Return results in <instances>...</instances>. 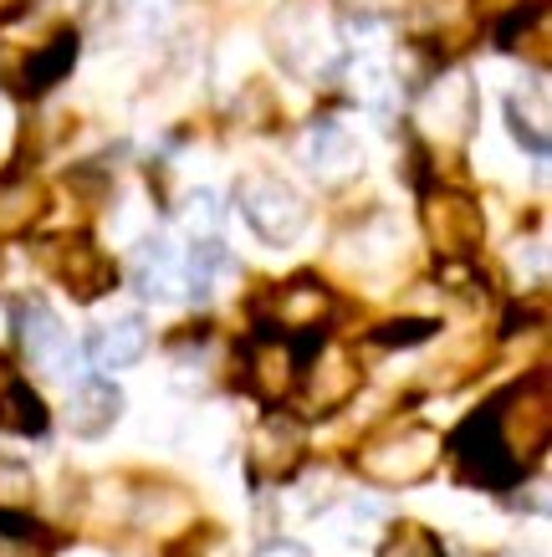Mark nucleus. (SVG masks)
Returning a JSON list of instances; mask_svg holds the SVG:
<instances>
[{"instance_id":"nucleus-1","label":"nucleus","mask_w":552,"mask_h":557,"mask_svg":"<svg viewBox=\"0 0 552 557\" xmlns=\"http://www.w3.org/2000/svg\"><path fill=\"white\" fill-rule=\"evenodd\" d=\"M552 430V399H548V373L537 369L517 384L496 388L481 409H470L455 424L445 456L455 460V475L466 486L481 491H506L527 481L542 450H548Z\"/></svg>"},{"instance_id":"nucleus-2","label":"nucleus","mask_w":552,"mask_h":557,"mask_svg":"<svg viewBox=\"0 0 552 557\" xmlns=\"http://www.w3.org/2000/svg\"><path fill=\"white\" fill-rule=\"evenodd\" d=\"M445 456V435H440L436 424L425 420H389L379 424L373 435L358 445V456H353V471L373 481V486H419V481H430Z\"/></svg>"},{"instance_id":"nucleus-3","label":"nucleus","mask_w":552,"mask_h":557,"mask_svg":"<svg viewBox=\"0 0 552 557\" xmlns=\"http://www.w3.org/2000/svg\"><path fill=\"white\" fill-rule=\"evenodd\" d=\"M235 210L252 225V236L267 240V246H292V240L307 231V220H312L302 189L267 170H252L235 180Z\"/></svg>"},{"instance_id":"nucleus-4","label":"nucleus","mask_w":552,"mask_h":557,"mask_svg":"<svg viewBox=\"0 0 552 557\" xmlns=\"http://www.w3.org/2000/svg\"><path fill=\"white\" fill-rule=\"evenodd\" d=\"M419 220H425V236H430L436 256H445V261H470V256L481 251L486 215L466 189L425 185L419 189Z\"/></svg>"},{"instance_id":"nucleus-5","label":"nucleus","mask_w":552,"mask_h":557,"mask_svg":"<svg viewBox=\"0 0 552 557\" xmlns=\"http://www.w3.org/2000/svg\"><path fill=\"white\" fill-rule=\"evenodd\" d=\"M11 333H16L21 358H26L36 373H47V379H72V369H77V343H72L68 322L57 318L51 302L21 297V302L11 307Z\"/></svg>"},{"instance_id":"nucleus-6","label":"nucleus","mask_w":552,"mask_h":557,"mask_svg":"<svg viewBox=\"0 0 552 557\" xmlns=\"http://www.w3.org/2000/svg\"><path fill=\"white\" fill-rule=\"evenodd\" d=\"M36 256L47 261V271L77 297V302H98V297H108V292L118 287V261L102 251L93 236H83V231L41 240Z\"/></svg>"},{"instance_id":"nucleus-7","label":"nucleus","mask_w":552,"mask_h":557,"mask_svg":"<svg viewBox=\"0 0 552 557\" xmlns=\"http://www.w3.org/2000/svg\"><path fill=\"white\" fill-rule=\"evenodd\" d=\"M297 384H302V399H307V414H333V409H343L364 388V363L343 343H322L318 354L302 363Z\"/></svg>"},{"instance_id":"nucleus-8","label":"nucleus","mask_w":552,"mask_h":557,"mask_svg":"<svg viewBox=\"0 0 552 557\" xmlns=\"http://www.w3.org/2000/svg\"><path fill=\"white\" fill-rule=\"evenodd\" d=\"M77 57H83V32H77V26H57L41 47L21 51L5 83L16 87V92H26V98H51V92L72 77Z\"/></svg>"},{"instance_id":"nucleus-9","label":"nucleus","mask_w":552,"mask_h":557,"mask_svg":"<svg viewBox=\"0 0 552 557\" xmlns=\"http://www.w3.org/2000/svg\"><path fill=\"white\" fill-rule=\"evenodd\" d=\"M302 456H307V430L302 420H292L286 409H271L261 414L246 440V466H252L256 481H286V475H297Z\"/></svg>"},{"instance_id":"nucleus-10","label":"nucleus","mask_w":552,"mask_h":557,"mask_svg":"<svg viewBox=\"0 0 552 557\" xmlns=\"http://www.w3.org/2000/svg\"><path fill=\"white\" fill-rule=\"evenodd\" d=\"M302 164L318 174L322 185H343V180L364 170V144L338 119H312L307 134H302Z\"/></svg>"},{"instance_id":"nucleus-11","label":"nucleus","mask_w":552,"mask_h":557,"mask_svg":"<svg viewBox=\"0 0 552 557\" xmlns=\"http://www.w3.org/2000/svg\"><path fill=\"white\" fill-rule=\"evenodd\" d=\"M83 354L98 363L102 373H118V369H134L138 358L149 354V322L138 318V312H118V318L98 322L93 333H87Z\"/></svg>"},{"instance_id":"nucleus-12","label":"nucleus","mask_w":552,"mask_h":557,"mask_svg":"<svg viewBox=\"0 0 552 557\" xmlns=\"http://www.w3.org/2000/svg\"><path fill=\"white\" fill-rule=\"evenodd\" d=\"M0 430L5 435H26V440H41L51 430L47 399L26 384V373H16L11 358H0Z\"/></svg>"},{"instance_id":"nucleus-13","label":"nucleus","mask_w":552,"mask_h":557,"mask_svg":"<svg viewBox=\"0 0 552 557\" xmlns=\"http://www.w3.org/2000/svg\"><path fill=\"white\" fill-rule=\"evenodd\" d=\"M123 420V388L108 379H83L68 399V430L77 440H102Z\"/></svg>"},{"instance_id":"nucleus-14","label":"nucleus","mask_w":552,"mask_h":557,"mask_svg":"<svg viewBox=\"0 0 552 557\" xmlns=\"http://www.w3.org/2000/svg\"><path fill=\"white\" fill-rule=\"evenodd\" d=\"M134 287L149 302H174L184 297V256L164 236H149L134 251Z\"/></svg>"},{"instance_id":"nucleus-15","label":"nucleus","mask_w":552,"mask_h":557,"mask_svg":"<svg viewBox=\"0 0 552 557\" xmlns=\"http://www.w3.org/2000/svg\"><path fill=\"white\" fill-rule=\"evenodd\" d=\"M47 185L36 180V174H0V240H16L26 231H36V220L47 215Z\"/></svg>"},{"instance_id":"nucleus-16","label":"nucleus","mask_w":552,"mask_h":557,"mask_svg":"<svg viewBox=\"0 0 552 557\" xmlns=\"http://www.w3.org/2000/svg\"><path fill=\"white\" fill-rule=\"evenodd\" d=\"M277 51L286 57V67H292V72H307V57L328 62L333 41L322 36V26H318V16H312V11L292 5L286 16H277Z\"/></svg>"},{"instance_id":"nucleus-17","label":"nucleus","mask_w":552,"mask_h":557,"mask_svg":"<svg viewBox=\"0 0 552 557\" xmlns=\"http://www.w3.org/2000/svg\"><path fill=\"white\" fill-rule=\"evenodd\" d=\"M502 113H506V128H512V138H517L527 153H537V159H548L552 149V134H548V92L532 102V113L522 108V92H512V98L502 102Z\"/></svg>"},{"instance_id":"nucleus-18","label":"nucleus","mask_w":552,"mask_h":557,"mask_svg":"<svg viewBox=\"0 0 552 557\" xmlns=\"http://www.w3.org/2000/svg\"><path fill=\"white\" fill-rule=\"evenodd\" d=\"M36 507V471L21 456H0V517H26Z\"/></svg>"},{"instance_id":"nucleus-19","label":"nucleus","mask_w":552,"mask_h":557,"mask_svg":"<svg viewBox=\"0 0 552 557\" xmlns=\"http://www.w3.org/2000/svg\"><path fill=\"white\" fill-rule=\"evenodd\" d=\"M379 557H445V542L419 522H394L379 542Z\"/></svg>"},{"instance_id":"nucleus-20","label":"nucleus","mask_w":552,"mask_h":557,"mask_svg":"<svg viewBox=\"0 0 552 557\" xmlns=\"http://www.w3.org/2000/svg\"><path fill=\"white\" fill-rule=\"evenodd\" d=\"M0 557H51V542L26 517H0Z\"/></svg>"},{"instance_id":"nucleus-21","label":"nucleus","mask_w":552,"mask_h":557,"mask_svg":"<svg viewBox=\"0 0 552 557\" xmlns=\"http://www.w3.org/2000/svg\"><path fill=\"white\" fill-rule=\"evenodd\" d=\"M440 333L436 318H394V322H379L368 343H379V348H415V343H430Z\"/></svg>"},{"instance_id":"nucleus-22","label":"nucleus","mask_w":552,"mask_h":557,"mask_svg":"<svg viewBox=\"0 0 552 557\" xmlns=\"http://www.w3.org/2000/svg\"><path fill=\"white\" fill-rule=\"evenodd\" d=\"M184 225H189L195 240H220V200L210 189H195V195L184 200Z\"/></svg>"},{"instance_id":"nucleus-23","label":"nucleus","mask_w":552,"mask_h":557,"mask_svg":"<svg viewBox=\"0 0 552 557\" xmlns=\"http://www.w3.org/2000/svg\"><path fill=\"white\" fill-rule=\"evenodd\" d=\"M256 557H312V553H307L302 542H286V537H277V542H267V547H261V553H256Z\"/></svg>"},{"instance_id":"nucleus-24","label":"nucleus","mask_w":552,"mask_h":557,"mask_svg":"<svg viewBox=\"0 0 552 557\" xmlns=\"http://www.w3.org/2000/svg\"><path fill=\"white\" fill-rule=\"evenodd\" d=\"M496 557H542L537 547H506V553H496Z\"/></svg>"}]
</instances>
